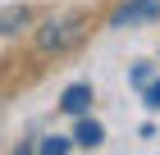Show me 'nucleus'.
<instances>
[{
  "label": "nucleus",
  "instance_id": "20e7f679",
  "mask_svg": "<svg viewBox=\"0 0 160 155\" xmlns=\"http://www.w3.org/2000/svg\"><path fill=\"white\" fill-rule=\"evenodd\" d=\"M32 27V5H0V36H18Z\"/></svg>",
  "mask_w": 160,
  "mask_h": 155
},
{
  "label": "nucleus",
  "instance_id": "39448f33",
  "mask_svg": "<svg viewBox=\"0 0 160 155\" xmlns=\"http://www.w3.org/2000/svg\"><path fill=\"white\" fill-rule=\"evenodd\" d=\"M101 142H105V128H101L96 119L78 114V128H73V146H101Z\"/></svg>",
  "mask_w": 160,
  "mask_h": 155
},
{
  "label": "nucleus",
  "instance_id": "0eeeda50",
  "mask_svg": "<svg viewBox=\"0 0 160 155\" xmlns=\"http://www.w3.org/2000/svg\"><path fill=\"white\" fill-rule=\"evenodd\" d=\"M128 82H133L137 91H142V87L151 82V64H133V73H128Z\"/></svg>",
  "mask_w": 160,
  "mask_h": 155
},
{
  "label": "nucleus",
  "instance_id": "f03ea898",
  "mask_svg": "<svg viewBox=\"0 0 160 155\" xmlns=\"http://www.w3.org/2000/svg\"><path fill=\"white\" fill-rule=\"evenodd\" d=\"M160 18V0H123L119 9L110 14V27L123 32V27H142V23H156Z\"/></svg>",
  "mask_w": 160,
  "mask_h": 155
},
{
  "label": "nucleus",
  "instance_id": "7ed1b4c3",
  "mask_svg": "<svg viewBox=\"0 0 160 155\" xmlns=\"http://www.w3.org/2000/svg\"><path fill=\"white\" fill-rule=\"evenodd\" d=\"M92 100H96V91H92V82H69V87L60 91V109H64V114H73V119L92 109Z\"/></svg>",
  "mask_w": 160,
  "mask_h": 155
},
{
  "label": "nucleus",
  "instance_id": "423d86ee",
  "mask_svg": "<svg viewBox=\"0 0 160 155\" xmlns=\"http://www.w3.org/2000/svg\"><path fill=\"white\" fill-rule=\"evenodd\" d=\"M142 100H147V109H160V78H151L142 87Z\"/></svg>",
  "mask_w": 160,
  "mask_h": 155
},
{
  "label": "nucleus",
  "instance_id": "f257e3e1",
  "mask_svg": "<svg viewBox=\"0 0 160 155\" xmlns=\"http://www.w3.org/2000/svg\"><path fill=\"white\" fill-rule=\"evenodd\" d=\"M82 36H87V18L82 14H55V18H46V23L32 32V41H37L41 55H64V50H73Z\"/></svg>",
  "mask_w": 160,
  "mask_h": 155
}]
</instances>
